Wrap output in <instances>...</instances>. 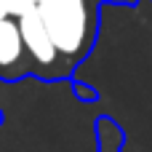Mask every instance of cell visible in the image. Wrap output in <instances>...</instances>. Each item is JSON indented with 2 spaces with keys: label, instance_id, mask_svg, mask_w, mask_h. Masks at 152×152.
Masks as SVG:
<instances>
[{
  "label": "cell",
  "instance_id": "6da1fadb",
  "mask_svg": "<svg viewBox=\"0 0 152 152\" xmlns=\"http://www.w3.org/2000/svg\"><path fill=\"white\" fill-rule=\"evenodd\" d=\"M37 11L61 53V59H80L94 40V13L88 0H37Z\"/></svg>",
  "mask_w": 152,
  "mask_h": 152
},
{
  "label": "cell",
  "instance_id": "5b68a950",
  "mask_svg": "<svg viewBox=\"0 0 152 152\" xmlns=\"http://www.w3.org/2000/svg\"><path fill=\"white\" fill-rule=\"evenodd\" d=\"M35 5H37V0H35Z\"/></svg>",
  "mask_w": 152,
  "mask_h": 152
},
{
  "label": "cell",
  "instance_id": "3957f363",
  "mask_svg": "<svg viewBox=\"0 0 152 152\" xmlns=\"http://www.w3.org/2000/svg\"><path fill=\"white\" fill-rule=\"evenodd\" d=\"M24 61H27V51L19 32V21L3 19L0 21V69L13 72V69H21Z\"/></svg>",
  "mask_w": 152,
  "mask_h": 152
},
{
  "label": "cell",
  "instance_id": "7a4b0ae2",
  "mask_svg": "<svg viewBox=\"0 0 152 152\" xmlns=\"http://www.w3.org/2000/svg\"><path fill=\"white\" fill-rule=\"evenodd\" d=\"M19 21V32H21V40H24V51H27V59L37 67V69H56V64L61 61V53L40 16L37 8L27 11L24 16L16 19Z\"/></svg>",
  "mask_w": 152,
  "mask_h": 152
},
{
  "label": "cell",
  "instance_id": "277c9868",
  "mask_svg": "<svg viewBox=\"0 0 152 152\" xmlns=\"http://www.w3.org/2000/svg\"><path fill=\"white\" fill-rule=\"evenodd\" d=\"M32 8H37L35 0H0V21L3 19H19Z\"/></svg>",
  "mask_w": 152,
  "mask_h": 152
}]
</instances>
